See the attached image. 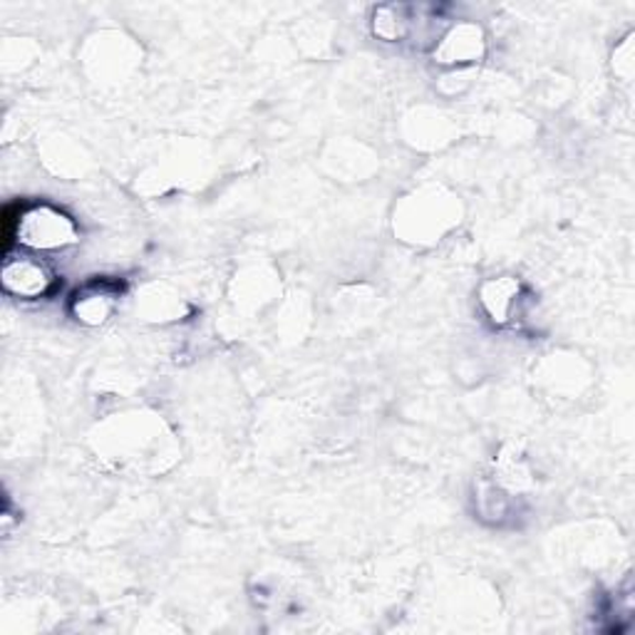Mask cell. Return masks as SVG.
Wrapping results in <instances>:
<instances>
[{
	"label": "cell",
	"instance_id": "obj_1",
	"mask_svg": "<svg viewBox=\"0 0 635 635\" xmlns=\"http://www.w3.org/2000/svg\"><path fill=\"white\" fill-rule=\"evenodd\" d=\"M13 233L20 243L40 251L65 249V246H73L80 239L75 221L53 207H33L20 211Z\"/></svg>",
	"mask_w": 635,
	"mask_h": 635
},
{
	"label": "cell",
	"instance_id": "obj_2",
	"mask_svg": "<svg viewBox=\"0 0 635 635\" xmlns=\"http://www.w3.org/2000/svg\"><path fill=\"white\" fill-rule=\"evenodd\" d=\"M3 285L8 293L20 295V299H43V295L55 289L58 279L43 261L20 256V259L6 261Z\"/></svg>",
	"mask_w": 635,
	"mask_h": 635
},
{
	"label": "cell",
	"instance_id": "obj_3",
	"mask_svg": "<svg viewBox=\"0 0 635 635\" xmlns=\"http://www.w3.org/2000/svg\"><path fill=\"white\" fill-rule=\"evenodd\" d=\"M485 33L475 23H459L449 28L435 48V58L445 65H467L485 55Z\"/></svg>",
	"mask_w": 635,
	"mask_h": 635
},
{
	"label": "cell",
	"instance_id": "obj_4",
	"mask_svg": "<svg viewBox=\"0 0 635 635\" xmlns=\"http://www.w3.org/2000/svg\"><path fill=\"white\" fill-rule=\"evenodd\" d=\"M122 285L107 279H97L87 283L85 289L75 293L73 299V313L80 323L85 325H102L115 311V303L119 299Z\"/></svg>",
	"mask_w": 635,
	"mask_h": 635
},
{
	"label": "cell",
	"instance_id": "obj_5",
	"mask_svg": "<svg viewBox=\"0 0 635 635\" xmlns=\"http://www.w3.org/2000/svg\"><path fill=\"white\" fill-rule=\"evenodd\" d=\"M519 291L521 285L517 279L511 275H501V279H495L481 285V305L489 313V318L499 325H504L511 321V313H514L517 303H519Z\"/></svg>",
	"mask_w": 635,
	"mask_h": 635
},
{
	"label": "cell",
	"instance_id": "obj_6",
	"mask_svg": "<svg viewBox=\"0 0 635 635\" xmlns=\"http://www.w3.org/2000/svg\"><path fill=\"white\" fill-rule=\"evenodd\" d=\"M415 8L409 6H381L373 13V33L387 40V43H399L413 33Z\"/></svg>",
	"mask_w": 635,
	"mask_h": 635
},
{
	"label": "cell",
	"instance_id": "obj_7",
	"mask_svg": "<svg viewBox=\"0 0 635 635\" xmlns=\"http://www.w3.org/2000/svg\"><path fill=\"white\" fill-rule=\"evenodd\" d=\"M409 211H419L423 214V221H417V231L413 237H427V241H433L435 237H439L445 229V223L449 221V214H447V201L445 199H437V194H415L413 201L407 204Z\"/></svg>",
	"mask_w": 635,
	"mask_h": 635
},
{
	"label": "cell",
	"instance_id": "obj_8",
	"mask_svg": "<svg viewBox=\"0 0 635 635\" xmlns=\"http://www.w3.org/2000/svg\"><path fill=\"white\" fill-rule=\"evenodd\" d=\"M613 67H616V75L623 82L633 80V35H626L616 48V55H613Z\"/></svg>",
	"mask_w": 635,
	"mask_h": 635
}]
</instances>
